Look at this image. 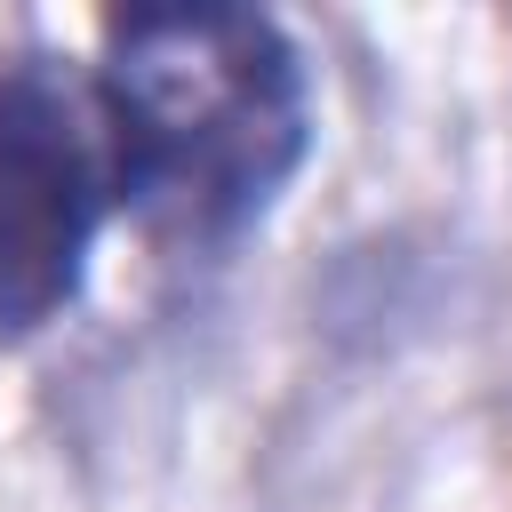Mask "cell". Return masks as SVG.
<instances>
[{
    "label": "cell",
    "mask_w": 512,
    "mask_h": 512,
    "mask_svg": "<svg viewBox=\"0 0 512 512\" xmlns=\"http://www.w3.org/2000/svg\"><path fill=\"white\" fill-rule=\"evenodd\" d=\"M96 112L120 200L168 240H232L312 144L296 40L256 8H128L104 24Z\"/></svg>",
    "instance_id": "obj_1"
},
{
    "label": "cell",
    "mask_w": 512,
    "mask_h": 512,
    "mask_svg": "<svg viewBox=\"0 0 512 512\" xmlns=\"http://www.w3.org/2000/svg\"><path fill=\"white\" fill-rule=\"evenodd\" d=\"M120 200L96 88L56 56L0 72V344L48 328L88 272L96 224Z\"/></svg>",
    "instance_id": "obj_2"
}]
</instances>
